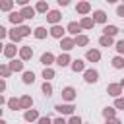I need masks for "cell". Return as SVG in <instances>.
<instances>
[{
  "mask_svg": "<svg viewBox=\"0 0 124 124\" xmlns=\"http://www.w3.org/2000/svg\"><path fill=\"white\" fill-rule=\"evenodd\" d=\"M8 19H10L14 25H21V23H23V16H21V12H10Z\"/></svg>",
  "mask_w": 124,
  "mask_h": 124,
  "instance_id": "cell-15",
  "label": "cell"
},
{
  "mask_svg": "<svg viewBox=\"0 0 124 124\" xmlns=\"http://www.w3.org/2000/svg\"><path fill=\"white\" fill-rule=\"evenodd\" d=\"M120 85H122V89H124V79H120Z\"/></svg>",
  "mask_w": 124,
  "mask_h": 124,
  "instance_id": "cell-53",
  "label": "cell"
},
{
  "mask_svg": "<svg viewBox=\"0 0 124 124\" xmlns=\"http://www.w3.org/2000/svg\"><path fill=\"white\" fill-rule=\"evenodd\" d=\"M116 16H118V17H124V4H120V6L116 8Z\"/></svg>",
  "mask_w": 124,
  "mask_h": 124,
  "instance_id": "cell-42",
  "label": "cell"
},
{
  "mask_svg": "<svg viewBox=\"0 0 124 124\" xmlns=\"http://www.w3.org/2000/svg\"><path fill=\"white\" fill-rule=\"evenodd\" d=\"M76 12H78V14H81V16H85V14H89V12H91V4H89L87 0H81V2H78Z\"/></svg>",
  "mask_w": 124,
  "mask_h": 124,
  "instance_id": "cell-9",
  "label": "cell"
},
{
  "mask_svg": "<svg viewBox=\"0 0 124 124\" xmlns=\"http://www.w3.org/2000/svg\"><path fill=\"white\" fill-rule=\"evenodd\" d=\"M12 76V70L8 64H0V78H10Z\"/></svg>",
  "mask_w": 124,
  "mask_h": 124,
  "instance_id": "cell-35",
  "label": "cell"
},
{
  "mask_svg": "<svg viewBox=\"0 0 124 124\" xmlns=\"http://www.w3.org/2000/svg\"><path fill=\"white\" fill-rule=\"evenodd\" d=\"M74 41H76V46H85V45L89 43V37H87V35H76Z\"/></svg>",
  "mask_w": 124,
  "mask_h": 124,
  "instance_id": "cell-27",
  "label": "cell"
},
{
  "mask_svg": "<svg viewBox=\"0 0 124 124\" xmlns=\"http://www.w3.org/2000/svg\"><path fill=\"white\" fill-rule=\"evenodd\" d=\"M103 116H105V120L116 116V108H114V107H107V108H103Z\"/></svg>",
  "mask_w": 124,
  "mask_h": 124,
  "instance_id": "cell-34",
  "label": "cell"
},
{
  "mask_svg": "<svg viewBox=\"0 0 124 124\" xmlns=\"http://www.w3.org/2000/svg\"><path fill=\"white\" fill-rule=\"evenodd\" d=\"M23 118H25V122H35V120H39V110L37 108H27Z\"/></svg>",
  "mask_w": 124,
  "mask_h": 124,
  "instance_id": "cell-13",
  "label": "cell"
},
{
  "mask_svg": "<svg viewBox=\"0 0 124 124\" xmlns=\"http://www.w3.org/2000/svg\"><path fill=\"white\" fill-rule=\"evenodd\" d=\"M56 62V56L52 54V52H43L41 54V64L43 66H50V64H54Z\"/></svg>",
  "mask_w": 124,
  "mask_h": 124,
  "instance_id": "cell-11",
  "label": "cell"
},
{
  "mask_svg": "<svg viewBox=\"0 0 124 124\" xmlns=\"http://www.w3.org/2000/svg\"><path fill=\"white\" fill-rule=\"evenodd\" d=\"M48 33H50V37H54V39H62V37H64V33H66V29H64L60 23H54V25L50 27V31H48Z\"/></svg>",
  "mask_w": 124,
  "mask_h": 124,
  "instance_id": "cell-6",
  "label": "cell"
},
{
  "mask_svg": "<svg viewBox=\"0 0 124 124\" xmlns=\"http://www.w3.org/2000/svg\"><path fill=\"white\" fill-rule=\"evenodd\" d=\"M114 46H116V52H118V54H124V39H122V41H118Z\"/></svg>",
  "mask_w": 124,
  "mask_h": 124,
  "instance_id": "cell-41",
  "label": "cell"
},
{
  "mask_svg": "<svg viewBox=\"0 0 124 124\" xmlns=\"http://www.w3.org/2000/svg\"><path fill=\"white\" fill-rule=\"evenodd\" d=\"M35 14H37V10H35V8H31V6H23V10H21L23 19H33V17H35Z\"/></svg>",
  "mask_w": 124,
  "mask_h": 124,
  "instance_id": "cell-17",
  "label": "cell"
},
{
  "mask_svg": "<svg viewBox=\"0 0 124 124\" xmlns=\"http://www.w3.org/2000/svg\"><path fill=\"white\" fill-rule=\"evenodd\" d=\"M16 29H17V33H19L21 37L31 35V27H27V25H16Z\"/></svg>",
  "mask_w": 124,
  "mask_h": 124,
  "instance_id": "cell-33",
  "label": "cell"
},
{
  "mask_svg": "<svg viewBox=\"0 0 124 124\" xmlns=\"http://www.w3.org/2000/svg\"><path fill=\"white\" fill-rule=\"evenodd\" d=\"M35 10H37L39 14H46V12H48V4H46L45 0H39L37 6H35Z\"/></svg>",
  "mask_w": 124,
  "mask_h": 124,
  "instance_id": "cell-31",
  "label": "cell"
},
{
  "mask_svg": "<svg viewBox=\"0 0 124 124\" xmlns=\"http://www.w3.org/2000/svg\"><path fill=\"white\" fill-rule=\"evenodd\" d=\"M107 2H108V4H116L118 0H107Z\"/></svg>",
  "mask_w": 124,
  "mask_h": 124,
  "instance_id": "cell-50",
  "label": "cell"
},
{
  "mask_svg": "<svg viewBox=\"0 0 124 124\" xmlns=\"http://www.w3.org/2000/svg\"><path fill=\"white\" fill-rule=\"evenodd\" d=\"M19 107L25 108V110L31 108V107H33V97H31V95H23V97L19 99Z\"/></svg>",
  "mask_w": 124,
  "mask_h": 124,
  "instance_id": "cell-21",
  "label": "cell"
},
{
  "mask_svg": "<svg viewBox=\"0 0 124 124\" xmlns=\"http://www.w3.org/2000/svg\"><path fill=\"white\" fill-rule=\"evenodd\" d=\"M78 2H81V0H78Z\"/></svg>",
  "mask_w": 124,
  "mask_h": 124,
  "instance_id": "cell-55",
  "label": "cell"
},
{
  "mask_svg": "<svg viewBox=\"0 0 124 124\" xmlns=\"http://www.w3.org/2000/svg\"><path fill=\"white\" fill-rule=\"evenodd\" d=\"M33 35H35V39H45L46 37V29L43 27V25H39V27H35V31H33Z\"/></svg>",
  "mask_w": 124,
  "mask_h": 124,
  "instance_id": "cell-29",
  "label": "cell"
},
{
  "mask_svg": "<svg viewBox=\"0 0 124 124\" xmlns=\"http://www.w3.org/2000/svg\"><path fill=\"white\" fill-rule=\"evenodd\" d=\"M56 64H58L60 68H64V66H70V64H72V58H70V54H68V52H62L60 56H56Z\"/></svg>",
  "mask_w": 124,
  "mask_h": 124,
  "instance_id": "cell-12",
  "label": "cell"
},
{
  "mask_svg": "<svg viewBox=\"0 0 124 124\" xmlns=\"http://www.w3.org/2000/svg\"><path fill=\"white\" fill-rule=\"evenodd\" d=\"M0 124H8V122H6V120H4V118H0Z\"/></svg>",
  "mask_w": 124,
  "mask_h": 124,
  "instance_id": "cell-51",
  "label": "cell"
},
{
  "mask_svg": "<svg viewBox=\"0 0 124 124\" xmlns=\"http://www.w3.org/2000/svg\"><path fill=\"white\" fill-rule=\"evenodd\" d=\"M99 45L108 48V46H112V45H114V39H112V37H108V35H103V37L99 39Z\"/></svg>",
  "mask_w": 124,
  "mask_h": 124,
  "instance_id": "cell-28",
  "label": "cell"
},
{
  "mask_svg": "<svg viewBox=\"0 0 124 124\" xmlns=\"http://www.w3.org/2000/svg\"><path fill=\"white\" fill-rule=\"evenodd\" d=\"M118 27L116 25H105L103 27V35H108V37H114V35H118Z\"/></svg>",
  "mask_w": 124,
  "mask_h": 124,
  "instance_id": "cell-23",
  "label": "cell"
},
{
  "mask_svg": "<svg viewBox=\"0 0 124 124\" xmlns=\"http://www.w3.org/2000/svg\"><path fill=\"white\" fill-rule=\"evenodd\" d=\"M8 66H10V70H12V72H21V70H23V60H21V58H19V60L12 58Z\"/></svg>",
  "mask_w": 124,
  "mask_h": 124,
  "instance_id": "cell-19",
  "label": "cell"
},
{
  "mask_svg": "<svg viewBox=\"0 0 124 124\" xmlns=\"http://www.w3.org/2000/svg\"><path fill=\"white\" fill-rule=\"evenodd\" d=\"M6 35H8V29H6L4 25H0V41H2V39H4Z\"/></svg>",
  "mask_w": 124,
  "mask_h": 124,
  "instance_id": "cell-44",
  "label": "cell"
},
{
  "mask_svg": "<svg viewBox=\"0 0 124 124\" xmlns=\"http://www.w3.org/2000/svg\"><path fill=\"white\" fill-rule=\"evenodd\" d=\"M27 2L29 0H16V4H19V6H27Z\"/></svg>",
  "mask_w": 124,
  "mask_h": 124,
  "instance_id": "cell-48",
  "label": "cell"
},
{
  "mask_svg": "<svg viewBox=\"0 0 124 124\" xmlns=\"http://www.w3.org/2000/svg\"><path fill=\"white\" fill-rule=\"evenodd\" d=\"M122 91H124V89H122V85H120V83H108V85H107V93H108L110 97H114V99H116V97H120V93H122Z\"/></svg>",
  "mask_w": 124,
  "mask_h": 124,
  "instance_id": "cell-4",
  "label": "cell"
},
{
  "mask_svg": "<svg viewBox=\"0 0 124 124\" xmlns=\"http://www.w3.org/2000/svg\"><path fill=\"white\" fill-rule=\"evenodd\" d=\"M107 124H122V122H120L116 116H112V118H107Z\"/></svg>",
  "mask_w": 124,
  "mask_h": 124,
  "instance_id": "cell-43",
  "label": "cell"
},
{
  "mask_svg": "<svg viewBox=\"0 0 124 124\" xmlns=\"http://www.w3.org/2000/svg\"><path fill=\"white\" fill-rule=\"evenodd\" d=\"M68 124H83V122H81V118H79V116H76V114H70V120H68Z\"/></svg>",
  "mask_w": 124,
  "mask_h": 124,
  "instance_id": "cell-40",
  "label": "cell"
},
{
  "mask_svg": "<svg viewBox=\"0 0 124 124\" xmlns=\"http://www.w3.org/2000/svg\"><path fill=\"white\" fill-rule=\"evenodd\" d=\"M14 4H16V0H0V10L2 12H12Z\"/></svg>",
  "mask_w": 124,
  "mask_h": 124,
  "instance_id": "cell-25",
  "label": "cell"
},
{
  "mask_svg": "<svg viewBox=\"0 0 124 124\" xmlns=\"http://www.w3.org/2000/svg\"><path fill=\"white\" fill-rule=\"evenodd\" d=\"M85 60H87V62H99V60H101V52H99L97 48H89V50L85 52Z\"/></svg>",
  "mask_w": 124,
  "mask_h": 124,
  "instance_id": "cell-10",
  "label": "cell"
},
{
  "mask_svg": "<svg viewBox=\"0 0 124 124\" xmlns=\"http://www.w3.org/2000/svg\"><path fill=\"white\" fill-rule=\"evenodd\" d=\"M0 118H2V108H0Z\"/></svg>",
  "mask_w": 124,
  "mask_h": 124,
  "instance_id": "cell-54",
  "label": "cell"
},
{
  "mask_svg": "<svg viewBox=\"0 0 124 124\" xmlns=\"http://www.w3.org/2000/svg\"><path fill=\"white\" fill-rule=\"evenodd\" d=\"M43 78H45V81H50V79L54 78V70H52L50 66H45V70H43Z\"/></svg>",
  "mask_w": 124,
  "mask_h": 124,
  "instance_id": "cell-32",
  "label": "cell"
},
{
  "mask_svg": "<svg viewBox=\"0 0 124 124\" xmlns=\"http://www.w3.org/2000/svg\"><path fill=\"white\" fill-rule=\"evenodd\" d=\"M0 52H4V45L2 43H0Z\"/></svg>",
  "mask_w": 124,
  "mask_h": 124,
  "instance_id": "cell-52",
  "label": "cell"
},
{
  "mask_svg": "<svg viewBox=\"0 0 124 124\" xmlns=\"http://www.w3.org/2000/svg\"><path fill=\"white\" fill-rule=\"evenodd\" d=\"M4 91H6V79L0 78V93H4Z\"/></svg>",
  "mask_w": 124,
  "mask_h": 124,
  "instance_id": "cell-45",
  "label": "cell"
},
{
  "mask_svg": "<svg viewBox=\"0 0 124 124\" xmlns=\"http://www.w3.org/2000/svg\"><path fill=\"white\" fill-rule=\"evenodd\" d=\"M70 66H72V70H74L76 74H78V72H85V62H83V60H79V58L72 60V64H70Z\"/></svg>",
  "mask_w": 124,
  "mask_h": 124,
  "instance_id": "cell-20",
  "label": "cell"
},
{
  "mask_svg": "<svg viewBox=\"0 0 124 124\" xmlns=\"http://www.w3.org/2000/svg\"><path fill=\"white\" fill-rule=\"evenodd\" d=\"M37 124H52V118L50 116H39Z\"/></svg>",
  "mask_w": 124,
  "mask_h": 124,
  "instance_id": "cell-39",
  "label": "cell"
},
{
  "mask_svg": "<svg viewBox=\"0 0 124 124\" xmlns=\"http://www.w3.org/2000/svg\"><path fill=\"white\" fill-rule=\"evenodd\" d=\"M66 31H68L70 35H74V37H76V35H79V31H81V25H79L78 21H70V23H68V27H66Z\"/></svg>",
  "mask_w": 124,
  "mask_h": 124,
  "instance_id": "cell-16",
  "label": "cell"
},
{
  "mask_svg": "<svg viewBox=\"0 0 124 124\" xmlns=\"http://www.w3.org/2000/svg\"><path fill=\"white\" fill-rule=\"evenodd\" d=\"M52 124H68V122H66L64 118H54V120H52Z\"/></svg>",
  "mask_w": 124,
  "mask_h": 124,
  "instance_id": "cell-46",
  "label": "cell"
},
{
  "mask_svg": "<svg viewBox=\"0 0 124 124\" xmlns=\"http://www.w3.org/2000/svg\"><path fill=\"white\" fill-rule=\"evenodd\" d=\"M76 95H78V93H76V89H74V87H70V85L62 89V99H64L66 103H72V101L76 99Z\"/></svg>",
  "mask_w": 124,
  "mask_h": 124,
  "instance_id": "cell-7",
  "label": "cell"
},
{
  "mask_svg": "<svg viewBox=\"0 0 124 124\" xmlns=\"http://www.w3.org/2000/svg\"><path fill=\"white\" fill-rule=\"evenodd\" d=\"M6 105H8V108H12V110H19V108H21V107H19V99H16V97L8 99Z\"/></svg>",
  "mask_w": 124,
  "mask_h": 124,
  "instance_id": "cell-30",
  "label": "cell"
},
{
  "mask_svg": "<svg viewBox=\"0 0 124 124\" xmlns=\"http://www.w3.org/2000/svg\"><path fill=\"white\" fill-rule=\"evenodd\" d=\"M79 25H81V29H93L95 21H93V17H89V16H83V17H81V21H79Z\"/></svg>",
  "mask_w": 124,
  "mask_h": 124,
  "instance_id": "cell-22",
  "label": "cell"
},
{
  "mask_svg": "<svg viewBox=\"0 0 124 124\" xmlns=\"http://www.w3.org/2000/svg\"><path fill=\"white\" fill-rule=\"evenodd\" d=\"M83 79H85L87 83H97V79H99V72L93 70V68H89V70L83 72Z\"/></svg>",
  "mask_w": 124,
  "mask_h": 124,
  "instance_id": "cell-3",
  "label": "cell"
},
{
  "mask_svg": "<svg viewBox=\"0 0 124 124\" xmlns=\"http://www.w3.org/2000/svg\"><path fill=\"white\" fill-rule=\"evenodd\" d=\"M33 81H35V74H33V72H23V83L29 85V83H33Z\"/></svg>",
  "mask_w": 124,
  "mask_h": 124,
  "instance_id": "cell-36",
  "label": "cell"
},
{
  "mask_svg": "<svg viewBox=\"0 0 124 124\" xmlns=\"http://www.w3.org/2000/svg\"><path fill=\"white\" fill-rule=\"evenodd\" d=\"M74 105L72 103H62V105H56L54 107V110H58L60 114H74Z\"/></svg>",
  "mask_w": 124,
  "mask_h": 124,
  "instance_id": "cell-8",
  "label": "cell"
},
{
  "mask_svg": "<svg viewBox=\"0 0 124 124\" xmlns=\"http://www.w3.org/2000/svg\"><path fill=\"white\" fill-rule=\"evenodd\" d=\"M122 2H124V0H122Z\"/></svg>",
  "mask_w": 124,
  "mask_h": 124,
  "instance_id": "cell-56",
  "label": "cell"
},
{
  "mask_svg": "<svg viewBox=\"0 0 124 124\" xmlns=\"http://www.w3.org/2000/svg\"><path fill=\"white\" fill-rule=\"evenodd\" d=\"M110 62H112V68H116V70H122V68H124V56H122V54L114 56Z\"/></svg>",
  "mask_w": 124,
  "mask_h": 124,
  "instance_id": "cell-24",
  "label": "cell"
},
{
  "mask_svg": "<svg viewBox=\"0 0 124 124\" xmlns=\"http://www.w3.org/2000/svg\"><path fill=\"white\" fill-rule=\"evenodd\" d=\"M114 108L124 110V97H116V101H114Z\"/></svg>",
  "mask_w": 124,
  "mask_h": 124,
  "instance_id": "cell-38",
  "label": "cell"
},
{
  "mask_svg": "<svg viewBox=\"0 0 124 124\" xmlns=\"http://www.w3.org/2000/svg\"><path fill=\"white\" fill-rule=\"evenodd\" d=\"M8 37L12 39V43H19V41L23 39V37H21V35L17 33V29H16V25H14V29H10V31H8Z\"/></svg>",
  "mask_w": 124,
  "mask_h": 124,
  "instance_id": "cell-26",
  "label": "cell"
},
{
  "mask_svg": "<svg viewBox=\"0 0 124 124\" xmlns=\"http://www.w3.org/2000/svg\"><path fill=\"white\" fill-rule=\"evenodd\" d=\"M19 58L25 62V60H31L33 58V48L31 46H21L19 48Z\"/></svg>",
  "mask_w": 124,
  "mask_h": 124,
  "instance_id": "cell-14",
  "label": "cell"
},
{
  "mask_svg": "<svg viewBox=\"0 0 124 124\" xmlns=\"http://www.w3.org/2000/svg\"><path fill=\"white\" fill-rule=\"evenodd\" d=\"M60 48H62L64 52H68V50L76 48V41H74L72 37H62V39H60Z\"/></svg>",
  "mask_w": 124,
  "mask_h": 124,
  "instance_id": "cell-1",
  "label": "cell"
},
{
  "mask_svg": "<svg viewBox=\"0 0 124 124\" xmlns=\"http://www.w3.org/2000/svg\"><path fill=\"white\" fill-rule=\"evenodd\" d=\"M58 2V6H68L70 4V0H56Z\"/></svg>",
  "mask_w": 124,
  "mask_h": 124,
  "instance_id": "cell-47",
  "label": "cell"
},
{
  "mask_svg": "<svg viewBox=\"0 0 124 124\" xmlns=\"http://www.w3.org/2000/svg\"><path fill=\"white\" fill-rule=\"evenodd\" d=\"M17 52H19V48L16 46V43H10V45H4V52H2V54H4L6 58H10V60H12V58H14V56H16Z\"/></svg>",
  "mask_w": 124,
  "mask_h": 124,
  "instance_id": "cell-2",
  "label": "cell"
},
{
  "mask_svg": "<svg viewBox=\"0 0 124 124\" xmlns=\"http://www.w3.org/2000/svg\"><path fill=\"white\" fill-rule=\"evenodd\" d=\"M4 103H6V99H4V95H2V93H0V107H2V105H4Z\"/></svg>",
  "mask_w": 124,
  "mask_h": 124,
  "instance_id": "cell-49",
  "label": "cell"
},
{
  "mask_svg": "<svg viewBox=\"0 0 124 124\" xmlns=\"http://www.w3.org/2000/svg\"><path fill=\"white\" fill-rule=\"evenodd\" d=\"M60 19H62L60 10H48V12H46V21H48V23H52V25H54V23H58Z\"/></svg>",
  "mask_w": 124,
  "mask_h": 124,
  "instance_id": "cell-5",
  "label": "cell"
},
{
  "mask_svg": "<svg viewBox=\"0 0 124 124\" xmlns=\"http://www.w3.org/2000/svg\"><path fill=\"white\" fill-rule=\"evenodd\" d=\"M41 89H43V95H45V97H50V95H52V85H50L48 81H45Z\"/></svg>",
  "mask_w": 124,
  "mask_h": 124,
  "instance_id": "cell-37",
  "label": "cell"
},
{
  "mask_svg": "<svg viewBox=\"0 0 124 124\" xmlns=\"http://www.w3.org/2000/svg\"><path fill=\"white\" fill-rule=\"evenodd\" d=\"M93 21L95 23H107V14L103 10H95L93 12Z\"/></svg>",
  "mask_w": 124,
  "mask_h": 124,
  "instance_id": "cell-18",
  "label": "cell"
}]
</instances>
